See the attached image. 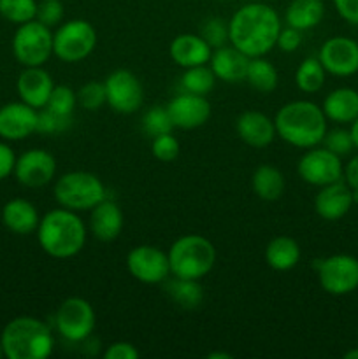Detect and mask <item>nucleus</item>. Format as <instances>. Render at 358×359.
<instances>
[{
  "label": "nucleus",
  "instance_id": "obj_1",
  "mask_svg": "<svg viewBox=\"0 0 358 359\" xmlns=\"http://www.w3.org/2000/svg\"><path fill=\"white\" fill-rule=\"evenodd\" d=\"M283 23L272 6L249 2L239 7L228 20V39L234 48L249 58L265 56L276 48Z\"/></svg>",
  "mask_w": 358,
  "mask_h": 359
},
{
  "label": "nucleus",
  "instance_id": "obj_2",
  "mask_svg": "<svg viewBox=\"0 0 358 359\" xmlns=\"http://www.w3.org/2000/svg\"><path fill=\"white\" fill-rule=\"evenodd\" d=\"M326 123L323 109L311 100L288 102L274 116L276 135L298 149L319 146L329 130Z\"/></svg>",
  "mask_w": 358,
  "mask_h": 359
},
{
  "label": "nucleus",
  "instance_id": "obj_3",
  "mask_svg": "<svg viewBox=\"0 0 358 359\" xmlns=\"http://www.w3.org/2000/svg\"><path fill=\"white\" fill-rule=\"evenodd\" d=\"M35 233L46 255L55 259H69L83 251L88 226L79 217V212L56 207L41 217Z\"/></svg>",
  "mask_w": 358,
  "mask_h": 359
},
{
  "label": "nucleus",
  "instance_id": "obj_4",
  "mask_svg": "<svg viewBox=\"0 0 358 359\" xmlns=\"http://www.w3.org/2000/svg\"><path fill=\"white\" fill-rule=\"evenodd\" d=\"M0 344L7 359H46L51 356L55 339L48 323L32 316H20L7 323Z\"/></svg>",
  "mask_w": 358,
  "mask_h": 359
},
{
  "label": "nucleus",
  "instance_id": "obj_5",
  "mask_svg": "<svg viewBox=\"0 0 358 359\" xmlns=\"http://www.w3.org/2000/svg\"><path fill=\"white\" fill-rule=\"evenodd\" d=\"M171 276L202 280L216 263V248L204 235L188 233L175 238L167 251Z\"/></svg>",
  "mask_w": 358,
  "mask_h": 359
},
{
  "label": "nucleus",
  "instance_id": "obj_6",
  "mask_svg": "<svg viewBox=\"0 0 358 359\" xmlns=\"http://www.w3.org/2000/svg\"><path fill=\"white\" fill-rule=\"evenodd\" d=\"M53 196L60 207L74 212H90L95 205L107 198V189L93 172L72 170L56 179Z\"/></svg>",
  "mask_w": 358,
  "mask_h": 359
},
{
  "label": "nucleus",
  "instance_id": "obj_7",
  "mask_svg": "<svg viewBox=\"0 0 358 359\" xmlns=\"http://www.w3.org/2000/svg\"><path fill=\"white\" fill-rule=\"evenodd\" d=\"M97 30L88 20L63 21L53 32V55L65 63H79L97 48Z\"/></svg>",
  "mask_w": 358,
  "mask_h": 359
},
{
  "label": "nucleus",
  "instance_id": "obj_8",
  "mask_svg": "<svg viewBox=\"0 0 358 359\" xmlns=\"http://www.w3.org/2000/svg\"><path fill=\"white\" fill-rule=\"evenodd\" d=\"M11 48L23 67H42L53 56V28L37 20L18 25Z\"/></svg>",
  "mask_w": 358,
  "mask_h": 359
},
{
  "label": "nucleus",
  "instance_id": "obj_9",
  "mask_svg": "<svg viewBox=\"0 0 358 359\" xmlns=\"http://www.w3.org/2000/svg\"><path fill=\"white\" fill-rule=\"evenodd\" d=\"M97 314L93 305L81 297H70L60 304L55 314V328L63 340L83 344L93 335Z\"/></svg>",
  "mask_w": 358,
  "mask_h": 359
},
{
  "label": "nucleus",
  "instance_id": "obj_10",
  "mask_svg": "<svg viewBox=\"0 0 358 359\" xmlns=\"http://www.w3.org/2000/svg\"><path fill=\"white\" fill-rule=\"evenodd\" d=\"M316 277L325 293L344 297L358 290V258L351 255H332L314 263Z\"/></svg>",
  "mask_w": 358,
  "mask_h": 359
},
{
  "label": "nucleus",
  "instance_id": "obj_11",
  "mask_svg": "<svg viewBox=\"0 0 358 359\" xmlns=\"http://www.w3.org/2000/svg\"><path fill=\"white\" fill-rule=\"evenodd\" d=\"M297 174L302 181L316 188L332 184L344 177L343 158L325 146L309 147L298 160Z\"/></svg>",
  "mask_w": 358,
  "mask_h": 359
},
{
  "label": "nucleus",
  "instance_id": "obj_12",
  "mask_svg": "<svg viewBox=\"0 0 358 359\" xmlns=\"http://www.w3.org/2000/svg\"><path fill=\"white\" fill-rule=\"evenodd\" d=\"M104 88L107 105L118 114H133L142 107L144 88L132 70H112L104 79Z\"/></svg>",
  "mask_w": 358,
  "mask_h": 359
},
{
  "label": "nucleus",
  "instance_id": "obj_13",
  "mask_svg": "<svg viewBox=\"0 0 358 359\" xmlns=\"http://www.w3.org/2000/svg\"><path fill=\"white\" fill-rule=\"evenodd\" d=\"M126 269L130 276L142 284H164L171 276L168 256L157 245L142 244L126 255Z\"/></svg>",
  "mask_w": 358,
  "mask_h": 359
},
{
  "label": "nucleus",
  "instance_id": "obj_14",
  "mask_svg": "<svg viewBox=\"0 0 358 359\" xmlns=\"http://www.w3.org/2000/svg\"><path fill=\"white\" fill-rule=\"evenodd\" d=\"M318 60L330 76H354L358 72V41L346 35L326 39L319 48Z\"/></svg>",
  "mask_w": 358,
  "mask_h": 359
},
{
  "label": "nucleus",
  "instance_id": "obj_15",
  "mask_svg": "<svg viewBox=\"0 0 358 359\" xmlns=\"http://www.w3.org/2000/svg\"><path fill=\"white\" fill-rule=\"evenodd\" d=\"M56 175V160L46 149H28L16 158L14 177L25 188H44Z\"/></svg>",
  "mask_w": 358,
  "mask_h": 359
},
{
  "label": "nucleus",
  "instance_id": "obj_16",
  "mask_svg": "<svg viewBox=\"0 0 358 359\" xmlns=\"http://www.w3.org/2000/svg\"><path fill=\"white\" fill-rule=\"evenodd\" d=\"M168 116L174 128L195 130L206 125L211 118V104L207 97L183 91L167 104Z\"/></svg>",
  "mask_w": 358,
  "mask_h": 359
},
{
  "label": "nucleus",
  "instance_id": "obj_17",
  "mask_svg": "<svg viewBox=\"0 0 358 359\" xmlns=\"http://www.w3.org/2000/svg\"><path fill=\"white\" fill-rule=\"evenodd\" d=\"M37 132V109L25 102H9L0 107V137L9 142L28 139Z\"/></svg>",
  "mask_w": 358,
  "mask_h": 359
},
{
  "label": "nucleus",
  "instance_id": "obj_18",
  "mask_svg": "<svg viewBox=\"0 0 358 359\" xmlns=\"http://www.w3.org/2000/svg\"><path fill=\"white\" fill-rule=\"evenodd\" d=\"M354 205L353 189L344 179L319 188L314 196V210L321 219L339 221Z\"/></svg>",
  "mask_w": 358,
  "mask_h": 359
},
{
  "label": "nucleus",
  "instance_id": "obj_19",
  "mask_svg": "<svg viewBox=\"0 0 358 359\" xmlns=\"http://www.w3.org/2000/svg\"><path fill=\"white\" fill-rule=\"evenodd\" d=\"M55 86L56 84L53 81L51 74L42 69V67H23L16 81L20 100L28 104L30 107L37 109V111L46 107L49 95H51Z\"/></svg>",
  "mask_w": 358,
  "mask_h": 359
},
{
  "label": "nucleus",
  "instance_id": "obj_20",
  "mask_svg": "<svg viewBox=\"0 0 358 359\" xmlns=\"http://www.w3.org/2000/svg\"><path fill=\"white\" fill-rule=\"evenodd\" d=\"M235 132L246 146L255 149H263L276 139L274 119L260 111H246L239 114L235 119Z\"/></svg>",
  "mask_w": 358,
  "mask_h": 359
},
{
  "label": "nucleus",
  "instance_id": "obj_21",
  "mask_svg": "<svg viewBox=\"0 0 358 359\" xmlns=\"http://www.w3.org/2000/svg\"><path fill=\"white\" fill-rule=\"evenodd\" d=\"M123 210L114 200L105 198L90 210L88 233L100 242H112L119 237L123 230Z\"/></svg>",
  "mask_w": 358,
  "mask_h": 359
},
{
  "label": "nucleus",
  "instance_id": "obj_22",
  "mask_svg": "<svg viewBox=\"0 0 358 359\" xmlns=\"http://www.w3.org/2000/svg\"><path fill=\"white\" fill-rule=\"evenodd\" d=\"M168 55L175 65L181 69H190V67L207 65L213 55V48L204 41L200 34H179L172 39Z\"/></svg>",
  "mask_w": 358,
  "mask_h": 359
},
{
  "label": "nucleus",
  "instance_id": "obj_23",
  "mask_svg": "<svg viewBox=\"0 0 358 359\" xmlns=\"http://www.w3.org/2000/svg\"><path fill=\"white\" fill-rule=\"evenodd\" d=\"M249 56L239 51L232 44H225L221 48L213 49L211 55L209 67L214 72L216 79L223 81V83L235 84L246 81V72H248Z\"/></svg>",
  "mask_w": 358,
  "mask_h": 359
},
{
  "label": "nucleus",
  "instance_id": "obj_24",
  "mask_svg": "<svg viewBox=\"0 0 358 359\" xmlns=\"http://www.w3.org/2000/svg\"><path fill=\"white\" fill-rule=\"evenodd\" d=\"M321 109L329 121L350 125L358 118V91L350 86L336 88L323 98Z\"/></svg>",
  "mask_w": 358,
  "mask_h": 359
},
{
  "label": "nucleus",
  "instance_id": "obj_25",
  "mask_svg": "<svg viewBox=\"0 0 358 359\" xmlns=\"http://www.w3.org/2000/svg\"><path fill=\"white\" fill-rule=\"evenodd\" d=\"M39 210L27 198H13L4 205L2 223L9 231L16 235H30L37 231Z\"/></svg>",
  "mask_w": 358,
  "mask_h": 359
},
{
  "label": "nucleus",
  "instance_id": "obj_26",
  "mask_svg": "<svg viewBox=\"0 0 358 359\" xmlns=\"http://www.w3.org/2000/svg\"><path fill=\"white\" fill-rule=\"evenodd\" d=\"M325 18V4L323 0H291L284 11L286 27L297 28L300 32L312 30Z\"/></svg>",
  "mask_w": 358,
  "mask_h": 359
},
{
  "label": "nucleus",
  "instance_id": "obj_27",
  "mask_svg": "<svg viewBox=\"0 0 358 359\" xmlns=\"http://www.w3.org/2000/svg\"><path fill=\"white\" fill-rule=\"evenodd\" d=\"M263 256H265L267 265L272 270L288 272L300 262V245L295 238L288 237V235H279L267 244Z\"/></svg>",
  "mask_w": 358,
  "mask_h": 359
},
{
  "label": "nucleus",
  "instance_id": "obj_28",
  "mask_svg": "<svg viewBox=\"0 0 358 359\" xmlns=\"http://www.w3.org/2000/svg\"><path fill=\"white\" fill-rule=\"evenodd\" d=\"M284 175L274 165H260L251 177V188L263 202H276L284 193Z\"/></svg>",
  "mask_w": 358,
  "mask_h": 359
},
{
  "label": "nucleus",
  "instance_id": "obj_29",
  "mask_svg": "<svg viewBox=\"0 0 358 359\" xmlns=\"http://www.w3.org/2000/svg\"><path fill=\"white\" fill-rule=\"evenodd\" d=\"M165 284H167L165 291L171 297V300L181 309L193 311V309H199L204 302V290L200 280L174 277L172 280H165Z\"/></svg>",
  "mask_w": 358,
  "mask_h": 359
},
{
  "label": "nucleus",
  "instance_id": "obj_30",
  "mask_svg": "<svg viewBox=\"0 0 358 359\" xmlns=\"http://www.w3.org/2000/svg\"><path fill=\"white\" fill-rule=\"evenodd\" d=\"M246 81L253 90L260 93H272L279 84V74L274 63L267 60L265 56H256L249 58L248 72H246Z\"/></svg>",
  "mask_w": 358,
  "mask_h": 359
},
{
  "label": "nucleus",
  "instance_id": "obj_31",
  "mask_svg": "<svg viewBox=\"0 0 358 359\" xmlns=\"http://www.w3.org/2000/svg\"><path fill=\"white\" fill-rule=\"evenodd\" d=\"M326 79V70L323 69L321 62L318 58H309L302 60L300 65L295 70V84L302 93H318L323 86H325Z\"/></svg>",
  "mask_w": 358,
  "mask_h": 359
},
{
  "label": "nucleus",
  "instance_id": "obj_32",
  "mask_svg": "<svg viewBox=\"0 0 358 359\" xmlns=\"http://www.w3.org/2000/svg\"><path fill=\"white\" fill-rule=\"evenodd\" d=\"M216 81H218L216 76H214L209 63H207V65L190 67V69H185V72H183L181 76V88L183 91H188V93L207 97V95L213 91Z\"/></svg>",
  "mask_w": 358,
  "mask_h": 359
},
{
  "label": "nucleus",
  "instance_id": "obj_33",
  "mask_svg": "<svg viewBox=\"0 0 358 359\" xmlns=\"http://www.w3.org/2000/svg\"><path fill=\"white\" fill-rule=\"evenodd\" d=\"M37 0H0V16L9 23L23 25L35 20Z\"/></svg>",
  "mask_w": 358,
  "mask_h": 359
},
{
  "label": "nucleus",
  "instance_id": "obj_34",
  "mask_svg": "<svg viewBox=\"0 0 358 359\" xmlns=\"http://www.w3.org/2000/svg\"><path fill=\"white\" fill-rule=\"evenodd\" d=\"M142 130L150 139L158 135H164V133H172L174 125H172V119L168 116L167 105H153L151 109H147L146 114L142 116Z\"/></svg>",
  "mask_w": 358,
  "mask_h": 359
},
{
  "label": "nucleus",
  "instance_id": "obj_35",
  "mask_svg": "<svg viewBox=\"0 0 358 359\" xmlns=\"http://www.w3.org/2000/svg\"><path fill=\"white\" fill-rule=\"evenodd\" d=\"M76 107L77 93L70 86H65V84H58V86L53 88L48 104H46V109L60 116H74Z\"/></svg>",
  "mask_w": 358,
  "mask_h": 359
},
{
  "label": "nucleus",
  "instance_id": "obj_36",
  "mask_svg": "<svg viewBox=\"0 0 358 359\" xmlns=\"http://www.w3.org/2000/svg\"><path fill=\"white\" fill-rule=\"evenodd\" d=\"M72 126V116L55 114L49 109L42 107L37 111V132L41 135H58Z\"/></svg>",
  "mask_w": 358,
  "mask_h": 359
},
{
  "label": "nucleus",
  "instance_id": "obj_37",
  "mask_svg": "<svg viewBox=\"0 0 358 359\" xmlns=\"http://www.w3.org/2000/svg\"><path fill=\"white\" fill-rule=\"evenodd\" d=\"M77 93V104L84 109V111H98L104 105H107V98H105V88L104 83H98V81H90V83H84Z\"/></svg>",
  "mask_w": 358,
  "mask_h": 359
},
{
  "label": "nucleus",
  "instance_id": "obj_38",
  "mask_svg": "<svg viewBox=\"0 0 358 359\" xmlns=\"http://www.w3.org/2000/svg\"><path fill=\"white\" fill-rule=\"evenodd\" d=\"M200 35L213 49L230 44V39H228V21H225L223 18H207L202 23V27H200Z\"/></svg>",
  "mask_w": 358,
  "mask_h": 359
},
{
  "label": "nucleus",
  "instance_id": "obj_39",
  "mask_svg": "<svg viewBox=\"0 0 358 359\" xmlns=\"http://www.w3.org/2000/svg\"><path fill=\"white\" fill-rule=\"evenodd\" d=\"M321 144L326 147V149H330L332 153H336L337 156H340V158L347 156V154L353 153V149H354V144H353V139H351L350 128H343L340 125L337 126V128L326 130Z\"/></svg>",
  "mask_w": 358,
  "mask_h": 359
},
{
  "label": "nucleus",
  "instance_id": "obj_40",
  "mask_svg": "<svg viewBox=\"0 0 358 359\" xmlns=\"http://www.w3.org/2000/svg\"><path fill=\"white\" fill-rule=\"evenodd\" d=\"M151 153L157 160L165 161H174L175 158L181 153V144H179L178 137L172 135V133H164V135H158L151 139Z\"/></svg>",
  "mask_w": 358,
  "mask_h": 359
},
{
  "label": "nucleus",
  "instance_id": "obj_41",
  "mask_svg": "<svg viewBox=\"0 0 358 359\" xmlns=\"http://www.w3.org/2000/svg\"><path fill=\"white\" fill-rule=\"evenodd\" d=\"M63 18H65V6H63L62 0H41V2H37L35 20L41 21L46 27L56 28L63 23Z\"/></svg>",
  "mask_w": 358,
  "mask_h": 359
},
{
  "label": "nucleus",
  "instance_id": "obj_42",
  "mask_svg": "<svg viewBox=\"0 0 358 359\" xmlns=\"http://www.w3.org/2000/svg\"><path fill=\"white\" fill-rule=\"evenodd\" d=\"M276 46L283 53H295L302 46V32L297 28L283 27L277 35Z\"/></svg>",
  "mask_w": 358,
  "mask_h": 359
},
{
  "label": "nucleus",
  "instance_id": "obj_43",
  "mask_svg": "<svg viewBox=\"0 0 358 359\" xmlns=\"http://www.w3.org/2000/svg\"><path fill=\"white\" fill-rule=\"evenodd\" d=\"M140 356V353L137 351V347L130 342H112L105 347V351L102 353L104 359H137Z\"/></svg>",
  "mask_w": 358,
  "mask_h": 359
},
{
  "label": "nucleus",
  "instance_id": "obj_44",
  "mask_svg": "<svg viewBox=\"0 0 358 359\" xmlns=\"http://www.w3.org/2000/svg\"><path fill=\"white\" fill-rule=\"evenodd\" d=\"M337 14L346 23L358 27V0H332Z\"/></svg>",
  "mask_w": 358,
  "mask_h": 359
},
{
  "label": "nucleus",
  "instance_id": "obj_45",
  "mask_svg": "<svg viewBox=\"0 0 358 359\" xmlns=\"http://www.w3.org/2000/svg\"><path fill=\"white\" fill-rule=\"evenodd\" d=\"M14 165H16V154L13 147L6 142H0V181L14 174Z\"/></svg>",
  "mask_w": 358,
  "mask_h": 359
},
{
  "label": "nucleus",
  "instance_id": "obj_46",
  "mask_svg": "<svg viewBox=\"0 0 358 359\" xmlns=\"http://www.w3.org/2000/svg\"><path fill=\"white\" fill-rule=\"evenodd\" d=\"M344 181L350 184L351 189L358 191V153L344 165Z\"/></svg>",
  "mask_w": 358,
  "mask_h": 359
},
{
  "label": "nucleus",
  "instance_id": "obj_47",
  "mask_svg": "<svg viewBox=\"0 0 358 359\" xmlns=\"http://www.w3.org/2000/svg\"><path fill=\"white\" fill-rule=\"evenodd\" d=\"M350 133H351V139H353L354 149H358V118L354 119L353 123H350Z\"/></svg>",
  "mask_w": 358,
  "mask_h": 359
},
{
  "label": "nucleus",
  "instance_id": "obj_48",
  "mask_svg": "<svg viewBox=\"0 0 358 359\" xmlns=\"http://www.w3.org/2000/svg\"><path fill=\"white\" fill-rule=\"evenodd\" d=\"M207 358L209 359H232V354L223 353V351H214V353L207 354Z\"/></svg>",
  "mask_w": 358,
  "mask_h": 359
},
{
  "label": "nucleus",
  "instance_id": "obj_49",
  "mask_svg": "<svg viewBox=\"0 0 358 359\" xmlns=\"http://www.w3.org/2000/svg\"><path fill=\"white\" fill-rule=\"evenodd\" d=\"M344 359H358V347L350 349L347 353H344Z\"/></svg>",
  "mask_w": 358,
  "mask_h": 359
},
{
  "label": "nucleus",
  "instance_id": "obj_50",
  "mask_svg": "<svg viewBox=\"0 0 358 359\" xmlns=\"http://www.w3.org/2000/svg\"><path fill=\"white\" fill-rule=\"evenodd\" d=\"M0 358H6V356H4V349H2V344H0Z\"/></svg>",
  "mask_w": 358,
  "mask_h": 359
},
{
  "label": "nucleus",
  "instance_id": "obj_51",
  "mask_svg": "<svg viewBox=\"0 0 358 359\" xmlns=\"http://www.w3.org/2000/svg\"><path fill=\"white\" fill-rule=\"evenodd\" d=\"M221 2H228V0H221Z\"/></svg>",
  "mask_w": 358,
  "mask_h": 359
}]
</instances>
